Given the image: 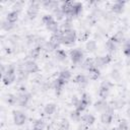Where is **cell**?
<instances>
[{
	"mask_svg": "<svg viewBox=\"0 0 130 130\" xmlns=\"http://www.w3.org/2000/svg\"><path fill=\"white\" fill-rule=\"evenodd\" d=\"M124 101H122V100H116L115 102H114V104H113V109H120V108H122L123 106H124Z\"/></svg>",
	"mask_w": 130,
	"mask_h": 130,
	"instance_id": "41",
	"label": "cell"
},
{
	"mask_svg": "<svg viewBox=\"0 0 130 130\" xmlns=\"http://www.w3.org/2000/svg\"><path fill=\"white\" fill-rule=\"evenodd\" d=\"M17 77V72L16 68L14 65H7L6 71L2 74V81L5 85H9L15 81Z\"/></svg>",
	"mask_w": 130,
	"mask_h": 130,
	"instance_id": "2",
	"label": "cell"
},
{
	"mask_svg": "<svg viewBox=\"0 0 130 130\" xmlns=\"http://www.w3.org/2000/svg\"><path fill=\"white\" fill-rule=\"evenodd\" d=\"M73 81H74L76 84H78L79 86L83 87V86L87 85V83H88V77H87L86 75H84V74H77V75L74 77Z\"/></svg>",
	"mask_w": 130,
	"mask_h": 130,
	"instance_id": "15",
	"label": "cell"
},
{
	"mask_svg": "<svg viewBox=\"0 0 130 130\" xmlns=\"http://www.w3.org/2000/svg\"><path fill=\"white\" fill-rule=\"evenodd\" d=\"M69 57L73 64H79L83 61L84 53L80 49H73L69 52Z\"/></svg>",
	"mask_w": 130,
	"mask_h": 130,
	"instance_id": "7",
	"label": "cell"
},
{
	"mask_svg": "<svg viewBox=\"0 0 130 130\" xmlns=\"http://www.w3.org/2000/svg\"><path fill=\"white\" fill-rule=\"evenodd\" d=\"M95 121V118L92 114H84L81 116V123L86 125L87 127L88 126H91Z\"/></svg>",
	"mask_w": 130,
	"mask_h": 130,
	"instance_id": "16",
	"label": "cell"
},
{
	"mask_svg": "<svg viewBox=\"0 0 130 130\" xmlns=\"http://www.w3.org/2000/svg\"><path fill=\"white\" fill-rule=\"evenodd\" d=\"M42 21L45 24V26L47 27V29L50 30L51 32L55 34L60 30V25H59L58 21L53 17V15H51V14L44 15L42 18Z\"/></svg>",
	"mask_w": 130,
	"mask_h": 130,
	"instance_id": "3",
	"label": "cell"
},
{
	"mask_svg": "<svg viewBox=\"0 0 130 130\" xmlns=\"http://www.w3.org/2000/svg\"><path fill=\"white\" fill-rule=\"evenodd\" d=\"M85 49H86V51L89 52V53L95 52L96 49H98V44H96V42H95L94 40H89V41H87V43L85 44Z\"/></svg>",
	"mask_w": 130,
	"mask_h": 130,
	"instance_id": "24",
	"label": "cell"
},
{
	"mask_svg": "<svg viewBox=\"0 0 130 130\" xmlns=\"http://www.w3.org/2000/svg\"><path fill=\"white\" fill-rule=\"evenodd\" d=\"M128 122L126 121V120H120V122H119V125H118V130H128Z\"/></svg>",
	"mask_w": 130,
	"mask_h": 130,
	"instance_id": "38",
	"label": "cell"
},
{
	"mask_svg": "<svg viewBox=\"0 0 130 130\" xmlns=\"http://www.w3.org/2000/svg\"><path fill=\"white\" fill-rule=\"evenodd\" d=\"M56 110H57V106L54 103H49V104H47L44 107V113L46 115H49V116L50 115H53L56 112Z\"/></svg>",
	"mask_w": 130,
	"mask_h": 130,
	"instance_id": "22",
	"label": "cell"
},
{
	"mask_svg": "<svg viewBox=\"0 0 130 130\" xmlns=\"http://www.w3.org/2000/svg\"><path fill=\"white\" fill-rule=\"evenodd\" d=\"M113 118H114V109L111 106L109 109H107L105 112L101 114V122L103 124H106V125L110 124L113 121Z\"/></svg>",
	"mask_w": 130,
	"mask_h": 130,
	"instance_id": "9",
	"label": "cell"
},
{
	"mask_svg": "<svg viewBox=\"0 0 130 130\" xmlns=\"http://www.w3.org/2000/svg\"><path fill=\"white\" fill-rule=\"evenodd\" d=\"M39 8H40V3L38 2H31L26 10V15L29 19L36 18V16L39 13Z\"/></svg>",
	"mask_w": 130,
	"mask_h": 130,
	"instance_id": "11",
	"label": "cell"
},
{
	"mask_svg": "<svg viewBox=\"0 0 130 130\" xmlns=\"http://www.w3.org/2000/svg\"><path fill=\"white\" fill-rule=\"evenodd\" d=\"M21 7H22V3L21 2H16V4H14V6H13V10H16V11L19 12Z\"/></svg>",
	"mask_w": 130,
	"mask_h": 130,
	"instance_id": "42",
	"label": "cell"
},
{
	"mask_svg": "<svg viewBox=\"0 0 130 130\" xmlns=\"http://www.w3.org/2000/svg\"><path fill=\"white\" fill-rule=\"evenodd\" d=\"M61 3H59L58 1H52V0H47V1H44L42 3V5L44 6L45 9H48V10H55L56 8H58L60 6Z\"/></svg>",
	"mask_w": 130,
	"mask_h": 130,
	"instance_id": "17",
	"label": "cell"
},
{
	"mask_svg": "<svg viewBox=\"0 0 130 130\" xmlns=\"http://www.w3.org/2000/svg\"><path fill=\"white\" fill-rule=\"evenodd\" d=\"M72 27V21L71 18H65V20L62 22V24L60 25V30H67V29H71Z\"/></svg>",
	"mask_w": 130,
	"mask_h": 130,
	"instance_id": "29",
	"label": "cell"
},
{
	"mask_svg": "<svg viewBox=\"0 0 130 130\" xmlns=\"http://www.w3.org/2000/svg\"><path fill=\"white\" fill-rule=\"evenodd\" d=\"M14 26H15V23H11V22H9V21L6 20V19H4V20L2 21V23H1V27H2V29L5 30V31H9V30L13 29Z\"/></svg>",
	"mask_w": 130,
	"mask_h": 130,
	"instance_id": "30",
	"label": "cell"
},
{
	"mask_svg": "<svg viewBox=\"0 0 130 130\" xmlns=\"http://www.w3.org/2000/svg\"><path fill=\"white\" fill-rule=\"evenodd\" d=\"M125 4H126L125 1H116V2H114V3L112 4V6H111V11H112L113 13H117V14L122 13V12L124 11Z\"/></svg>",
	"mask_w": 130,
	"mask_h": 130,
	"instance_id": "14",
	"label": "cell"
},
{
	"mask_svg": "<svg viewBox=\"0 0 130 130\" xmlns=\"http://www.w3.org/2000/svg\"><path fill=\"white\" fill-rule=\"evenodd\" d=\"M20 70L25 72L26 74H31V73H37L39 71V65L35 60H26L20 65Z\"/></svg>",
	"mask_w": 130,
	"mask_h": 130,
	"instance_id": "4",
	"label": "cell"
},
{
	"mask_svg": "<svg viewBox=\"0 0 130 130\" xmlns=\"http://www.w3.org/2000/svg\"><path fill=\"white\" fill-rule=\"evenodd\" d=\"M109 108H110L109 104L107 103V101H106V100H103V99L98 100V101L93 104V109H94L95 111L100 112V113L105 112V111H106L107 109H109Z\"/></svg>",
	"mask_w": 130,
	"mask_h": 130,
	"instance_id": "13",
	"label": "cell"
},
{
	"mask_svg": "<svg viewBox=\"0 0 130 130\" xmlns=\"http://www.w3.org/2000/svg\"><path fill=\"white\" fill-rule=\"evenodd\" d=\"M100 75H101V69L96 68L95 66H93L92 68H90L88 70V77H89V79H93V80L98 79L100 77Z\"/></svg>",
	"mask_w": 130,
	"mask_h": 130,
	"instance_id": "23",
	"label": "cell"
},
{
	"mask_svg": "<svg viewBox=\"0 0 130 130\" xmlns=\"http://www.w3.org/2000/svg\"><path fill=\"white\" fill-rule=\"evenodd\" d=\"M18 14H19L18 11H16V10H11V11H9V12L7 13L5 19L8 20V21L11 22V23H15V22L18 20Z\"/></svg>",
	"mask_w": 130,
	"mask_h": 130,
	"instance_id": "20",
	"label": "cell"
},
{
	"mask_svg": "<svg viewBox=\"0 0 130 130\" xmlns=\"http://www.w3.org/2000/svg\"><path fill=\"white\" fill-rule=\"evenodd\" d=\"M69 127H70L69 121L66 120V119H63V120L60 121L59 126H58V129L59 130H69Z\"/></svg>",
	"mask_w": 130,
	"mask_h": 130,
	"instance_id": "33",
	"label": "cell"
},
{
	"mask_svg": "<svg viewBox=\"0 0 130 130\" xmlns=\"http://www.w3.org/2000/svg\"><path fill=\"white\" fill-rule=\"evenodd\" d=\"M13 122L17 126H22L26 122V115L21 111L13 112Z\"/></svg>",
	"mask_w": 130,
	"mask_h": 130,
	"instance_id": "12",
	"label": "cell"
},
{
	"mask_svg": "<svg viewBox=\"0 0 130 130\" xmlns=\"http://www.w3.org/2000/svg\"><path fill=\"white\" fill-rule=\"evenodd\" d=\"M6 103L10 106H14L16 105L17 103V99H16V95L15 94H8L7 95V99H6Z\"/></svg>",
	"mask_w": 130,
	"mask_h": 130,
	"instance_id": "36",
	"label": "cell"
},
{
	"mask_svg": "<svg viewBox=\"0 0 130 130\" xmlns=\"http://www.w3.org/2000/svg\"><path fill=\"white\" fill-rule=\"evenodd\" d=\"M30 98H31L30 93H28V92H26V91L19 92L18 94H16V99H17L16 105H18L19 107H25V106H27V104L29 103Z\"/></svg>",
	"mask_w": 130,
	"mask_h": 130,
	"instance_id": "10",
	"label": "cell"
},
{
	"mask_svg": "<svg viewBox=\"0 0 130 130\" xmlns=\"http://www.w3.org/2000/svg\"><path fill=\"white\" fill-rule=\"evenodd\" d=\"M80 100H81V101H83V102H84L86 105H88V106H89V104H90V102H91V100H90V95H89L88 93H86V92L82 93V95H81Z\"/></svg>",
	"mask_w": 130,
	"mask_h": 130,
	"instance_id": "40",
	"label": "cell"
},
{
	"mask_svg": "<svg viewBox=\"0 0 130 130\" xmlns=\"http://www.w3.org/2000/svg\"><path fill=\"white\" fill-rule=\"evenodd\" d=\"M109 130H118V128H112V129H109Z\"/></svg>",
	"mask_w": 130,
	"mask_h": 130,
	"instance_id": "45",
	"label": "cell"
},
{
	"mask_svg": "<svg viewBox=\"0 0 130 130\" xmlns=\"http://www.w3.org/2000/svg\"><path fill=\"white\" fill-rule=\"evenodd\" d=\"M111 77H112L115 81H118V80L120 79V77H121V74H120V72H119L117 69H113V70L111 71Z\"/></svg>",
	"mask_w": 130,
	"mask_h": 130,
	"instance_id": "39",
	"label": "cell"
},
{
	"mask_svg": "<svg viewBox=\"0 0 130 130\" xmlns=\"http://www.w3.org/2000/svg\"><path fill=\"white\" fill-rule=\"evenodd\" d=\"M118 46H119V44H118V43L113 39V37H112V38H110V39L106 42V48H107L108 52H110V53L115 52Z\"/></svg>",
	"mask_w": 130,
	"mask_h": 130,
	"instance_id": "18",
	"label": "cell"
},
{
	"mask_svg": "<svg viewBox=\"0 0 130 130\" xmlns=\"http://www.w3.org/2000/svg\"><path fill=\"white\" fill-rule=\"evenodd\" d=\"M78 130H87V126L81 123V125L78 126Z\"/></svg>",
	"mask_w": 130,
	"mask_h": 130,
	"instance_id": "43",
	"label": "cell"
},
{
	"mask_svg": "<svg viewBox=\"0 0 130 130\" xmlns=\"http://www.w3.org/2000/svg\"><path fill=\"white\" fill-rule=\"evenodd\" d=\"M52 12H53V17H54L57 21H58V20H62V19L65 17V14H64L63 11L61 10L60 6H59L58 8H56L55 10H53Z\"/></svg>",
	"mask_w": 130,
	"mask_h": 130,
	"instance_id": "28",
	"label": "cell"
},
{
	"mask_svg": "<svg viewBox=\"0 0 130 130\" xmlns=\"http://www.w3.org/2000/svg\"><path fill=\"white\" fill-rule=\"evenodd\" d=\"M46 128V123L42 119H38L32 124V130H44Z\"/></svg>",
	"mask_w": 130,
	"mask_h": 130,
	"instance_id": "26",
	"label": "cell"
},
{
	"mask_svg": "<svg viewBox=\"0 0 130 130\" xmlns=\"http://www.w3.org/2000/svg\"><path fill=\"white\" fill-rule=\"evenodd\" d=\"M112 61V56L110 54L108 55H104V56H98L93 59V63H94V66L99 69L105 67L106 65H108L110 62Z\"/></svg>",
	"mask_w": 130,
	"mask_h": 130,
	"instance_id": "8",
	"label": "cell"
},
{
	"mask_svg": "<svg viewBox=\"0 0 130 130\" xmlns=\"http://www.w3.org/2000/svg\"><path fill=\"white\" fill-rule=\"evenodd\" d=\"M123 53L125 56L127 57H130V40L126 41L124 43V46H123Z\"/></svg>",
	"mask_w": 130,
	"mask_h": 130,
	"instance_id": "37",
	"label": "cell"
},
{
	"mask_svg": "<svg viewBox=\"0 0 130 130\" xmlns=\"http://www.w3.org/2000/svg\"><path fill=\"white\" fill-rule=\"evenodd\" d=\"M81 11H82V4L80 2H73V1H71V5L69 7L68 12L66 13L65 18L67 17V18H71L72 19V17H75V16L79 15Z\"/></svg>",
	"mask_w": 130,
	"mask_h": 130,
	"instance_id": "5",
	"label": "cell"
},
{
	"mask_svg": "<svg viewBox=\"0 0 130 130\" xmlns=\"http://www.w3.org/2000/svg\"><path fill=\"white\" fill-rule=\"evenodd\" d=\"M113 39L120 45V44L123 43L124 40H125V38H124V34H123L122 31H118L117 34H115V35L113 36Z\"/></svg>",
	"mask_w": 130,
	"mask_h": 130,
	"instance_id": "35",
	"label": "cell"
},
{
	"mask_svg": "<svg viewBox=\"0 0 130 130\" xmlns=\"http://www.w3.org/2000/svg\"><path fill=\"white\" fill-rule=\"evenodd\" d=\"M126 114H127V117L130 118V106L128 107V109H127V111H126Z\"/></svg>",
	"mask_w": 130,
	"mask_h": 130,
	"instance_id": "44",
	"label": "cell"
},
{
	"mask_svg": "<svg viewBox=\"0 0 130 130\" xmlns=\"http://www.w3.org/2000/svg\"><path fill=\"white\" fill-rule=\"evenodd\" d=\"M60 79H62L63 81H65V82H67L68 80H70V78H71V72L68 70V69H64V70H62V71H60V73H59V76H58Z\"/></svg>",
	"mask_w": 130,
	"mask_h": 130,
	"instance_id": "27",
	"label": "cell"
},
{
	"mask_svg": "<svg viewBox=\"0 0 130 130\" xmlns=\"http://www.w3.org/2000/svg\"><path fill=\"white\" fill-rule=\"evenodd\" d=\"M112 86H113V83L111 81H109V80L103 81L99 87V96L103 100H106L108 98V95L110 94Z\"/></svg>",
	"mask_w": 130,
	"mask_h": 130,
	"instance_id": "6",
	"label": "cell"
},
{
	"mask_svg": "<svg viewBox=\"0 0 130 130\" xmlns=\"http://www.w3.org/2000/svg\"><path fill=\"white\" fill-rule=\"evenodd\" d=\"M55 57L59 62H64L67 58V53L62 49H58L55 51Z\"/></svg>",
	"mask_w": 130,
	"mask_h": 130,
	"instance_id": "25",
	"label": "cell"
},
{
	"mask_svg": "<svg viewBox=\"0 0 130 130\" xmlns=\"http://www.w3.org/2000/svg\"><path fill=\"white\" fill-rule=\"evenodd\" d=\"M41 50H42V47H39V46L32 48L30 50V52H29V57H31L32 60L36 59V58H38L39 55H40V53H41Z\"/></svg>",
	"mask_w": 130,
	"mask_h": 130,
	"instance_id": "32",
	"label": "cell"
},
{
	"mask_svg": "<svg viewBox=\"0 0 130 130\" xmlns=\"http://www.w3.org/2000/svg\"><path fill=\"white\" fill-rule=\"evenodd\" d=\"M70 118H71V120H73L75 122H79V121H81V113L74 110L70 113Z\"/></svg>",
	"mask_w": 130,
	"mask_h": 130,
	"instance_id": "34",
	"label": "cell"
},
{
	"mask_svg": "<svg viewBox=\"0 0 130 130\" xmlns=\"http://www.w3.org/2000/svg\"><path fill=\"white\" fill-rule=\"evenodd\" d=\"M42 49H43L44 51H46V52L51 53V52H55V51H56V50H58L59 48H58L56 45H54V44L49 40V41H47V42H45V43L43 44Z\"/></svg>",
	"mask_w": 130,
	"mask_h": 130,
	"instance_id": "19",
	"label": "cell"
},
{
	"mask_svg": "<svg viewBox=\"0 0 130 130\" xmlns=\"http://www.w3.org/2000/svg\"><path fill=\"white\" fill-rule=\"evenodd\" d=\"M94 66V63H93V59H86V60H84V61H82V63H81V67L83 68V69H85V70H89L90 68H92Z\"/></svg>",
	"mask_w": 130,
	"mask_h": 130,
	"instance_id": "31",
	"label": "cell"
},
{
	"mask_svg": "<svg viewBox=\"0 0 130 130\" xmlns=\"http://www.w3.org/2000/svg\"><path fill=\"white\" fill-rule=\"evenodd\" d=\"M65 81H63L62 79H60L59 77H57L56 79H54L53 80V82H52V87L56 90V91H61V89L63 88V86L65 85Z\"/></svg>",
	"mask_w": 130,
	"mask_h": 130,
	"instance_id": "21",
	"label": "cell"
},
{
	"mask_svg": "<svg viewBox=\"0 0 130 130\" xmlns=\"http://www.w3.org/2000/svg\"><path fill=\"white\" fill-rule=\"evenodd\" d=\"M60 32H61V45L70 46L75 43L77 39V35L73 28L67 30H60Z\"/></svg>",
	"mask_w": 130,
	"mask_h": 130,
	"instance_id": "1",
	"label": "cell"
}]
</instances>
